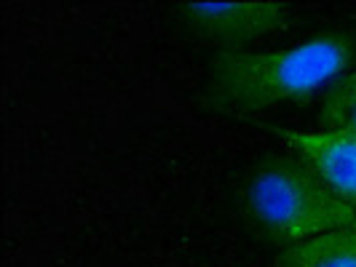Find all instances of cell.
Wrapping results in <instances>:
<instances>
[{
	"instance_id": "obj_6",
	"label": "cell",
	"mask_w": 356,
	"mask_h": 267,
	"mask_svg": "<svg viewBox=\"0 0 356 267\" xmlns=\"http://www.w3.org/2000/svg\"><path fill=\"white\" fill-rule=\"evenodd\" d=\"M324 131L356 134V70L330 83L319 110Z\"/></svg>"
},
{
	"instance_id": "obj_4",
	"label": "cell",
	"mask_w": 356,
	"mask_h": 267,
	"mask_svg": "<svg viewBox=\"0 0 356 267\" xmlns=\"http://www.w3.org/2000/svg\"><path fill=\"white\" fill-rule=\"evenodd\" d=\"M289 144L305 166H311L319 179L356 209V134L343 131H276Z\"/></svg>"
},
{
	"instance_id": "obj_1",
	"label": "cell",
	"mask_w": 356,
	"mask_h": 267,
	"mask_svg": "<svg viewBox=\"0 0 356 267\" xmlns=\"http://www.w3.org/2000/svg\"><path fill=\"white\" fill-rule=\"evenodd\" d=\"M354 59V40L343 33H324L300 46L282 51L217 53L212 70L214 99L222 107L257 112L268 107L303 99L340 78Z\"/></svg>"
},
{
	"instance_id": "obj_2",
	"label": "cell",
	"mask_w": 356,
	"mask_h": 267,
	"mask_svg": "<svg viewBox=\"0 0 356 267\" xmlns=\"http://www.w3.org/2000/svg\"><path fill=\"white\" fill-rule=\"evenodd\" d=\"M247 212L276 243H300L332 230H356V209L300 158L263 163L247 187Z\"/></svg>"
},
{
	"instance_id": "obj_3",
	"label": "cell",
	"mask_w": 356,
	"mask_h": 267,
	"mask_svg": "<svg viewBox=\"0 0 356 267\" xmlns=\"http://www.w3.org/2000/svg\"><path fill=\"white\" fill-rule=\"evenodd\" d=\"M182 14L201 37L244 46L276 30L284 21V3L276 0H233V3H185Z\"/></svg>"
},
{
	"instance_id": "obj_5",
	"label": "cell",
	"mask_w": 356,
	"mask_h": 267,
	"mask_svg": "<svg viewBox=\"0 0 356 267\" xmlns=\"http://www.w3.org/2000/svg\"><path fill=\"white\" fill-rule=\"evenodd\" d=\"M276 267H356V230H332L292 243Z\"/></svg>"
}]
</instances>
